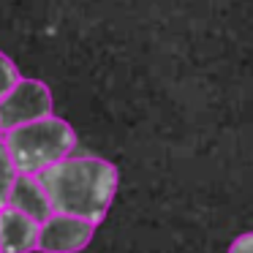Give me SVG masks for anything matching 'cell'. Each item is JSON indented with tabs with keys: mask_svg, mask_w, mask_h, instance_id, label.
Masks as SVG:
<instances>
[{
	"mask_svg": "<svg viewBox=\"0 0 253 253\" xmlns=\"http://www.w3.org/2000/svg\"><path fill=\"white\" fill-rule=\"evenodd\" d=\"M8 207L30 215V218L39 220V223H44L52 215V204H49L46 191L41 188V182L36 174H19L17 177V182H14V188H11V196H8Z\"/></svg>",
	"mask_w": 253,
	"mask_h": 253,
	"instance_id": "6",
	"label": "cell"
},
{
	"mask_svg": "<svg viewBox=\"0 0 253 253\" xmlns=\"http://www.w3.org/2000/svg\"><path fill=\"white\" fill-rule=\"evenodd\" d=\"M52 115V90L39 79H19L0 101V133L22 128Z\"/></svg>",
	"mask_w": 253,
	"mask_h": 253,
	"instance_id": "3",
	"label": "cell"
},
{
	"mask_svg": "<svg viewBox=\"0 0 253 253\" xmlns=\"http://www.w3.org/2000/svg\"><path fill=\"white\" fill-rule=\"evenodd\" d=\"M19 171L14 169V161L8 155V147H6V136L0 133V210L8 207V196H11V188L17 182Z\"/></svg>",
	"mask_w": 253,
	"mask_h": 253,
	"instance_id": "7",
	"label": "cell"
},
{
	"mask_svg": "<svg viewBox=\"0 0 253 253\" xmlns=\"http://www.w3.org/2000/svg\"><path fill=\"white\" fill-rule=\"evenodd\" d=\"M19 79H22V77H19L17 66L11 63V57L0 52V101L11 93V87L19 82Z\"/></svg>",
	"mask_w": 253,
	"mask_h": 253,
	"instance_id": "8",
	"label": "cell"
},
{
	"mask_svg": "<svg viewBox=\"0 0 253 253\" xmlns=\"http://www.w3.org/2000/svg\"><path fill=\"white\" fill-rule=\"evenodd\" d=\"M3 136H6V147L14 161V169L19 174L39 177L44 169L71 158V153L77 150V131L55 115L28 123L22 128H14Z\"/></svg>",
	"mask_w": 253,
	"mask_h": 253,
	"instance_id": "2",
	"label": "cell"
},
{
	"mask_svg": "<svg viewBox=\"0 0 253 253\" xmlns=\"http://www.w3.org/2000/svg\"><path fill=\"white\" fill-rule=\"evenodd\" d=\"M41 188L52 204V212L74 215L98 226L106 218L117 193L115 164L98 155H71L39 174Z\"/></svg>",
	"mask_w": 253,
	"mask_h": 253,
	"instance_id": "1",
	"label": "cell"
},
{
	"mask_svg": "<svg viewBox=\"0 0 253 253\" xmlns=\"http://www.w3.org/2000/svg\"><path fill=\"white\" fill-rule=\"evenodd\" d=\"M41 223L14 207L0 210V251L3 253H30L39 248Z\"/></svg>",
	"mask_w": 253,
	"mask_h": 253,
	"instance_id": "5",
	"label": "cell"
},
{
	"mask_svg": "<svg viewBox=\"0 0 253 253\" xmlns=\"http://www.w3.org/2000/svg\"><path fill=\"white\" fill-rule=\"evenodd\" d=\"M229 253H253V231H245V234L237 237L229 245Z\"/></svg>",
	"mask_w": 253,
	"mask_h": 253,
	"instance_id": "9",
	"label": "cell"
},
{
	"mask_svg": "<svg viewBox=\"0 0 253 253\" xmlns=\"http://www.w3.org/2000/svg\"><path fill=\"white\" fill-rule=\"evenodd\" d=\"M95 234V223L74 215L52 212L39 229V248L41 253H79L90 245Z\"/></svg>",
	"mask_w": 253,
	"mask_h": 253,
	"instance_id": "4",
	"label": "cell"
},
{
	"mask_svg": "<svg viewBox=\"0 0 253 253\" xmlns=\"http://www.w3.org/2000/svg\"><path fill=\"white\" fill-rule=\"evenodd\" d=\"M0 253H3V251H0Z\"/></svg>",
	"mask_w": 253,
	"mask_h": 253,
	"instance_id": "10",
	"label": "cell"
}]
</instances>
